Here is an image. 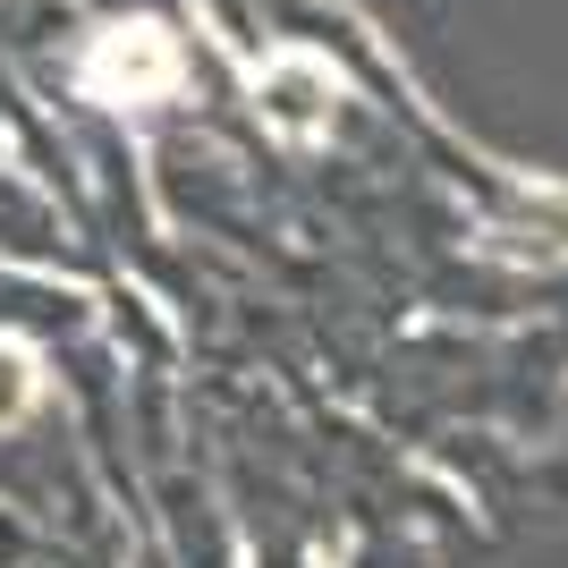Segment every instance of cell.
<instances>
[{
    "instance_id": "cell-1",
    "label": "cell",
    "mask_w": 568,
    "mask_h": 568,
    "mask_svg": "<svg viewBox=\"0 0 568 568\" xmlns=\"http://www.w3.org/2000/svg\"><path fill=\"white\" fill-rule=\"evenodd\" d=\"M144 77H153V85H170V43H162V26H111V34H102V51L85 60V85H94V94H119V85L136 94Z\"/></svg>"
}]
</instances>
